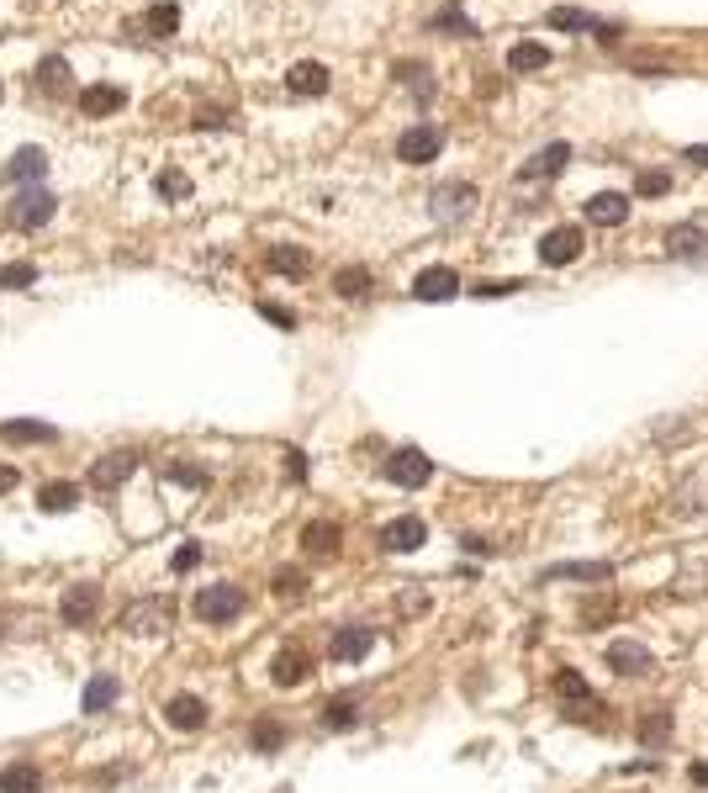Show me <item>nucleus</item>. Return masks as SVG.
Masks as SVG:
<instances>
[{
  "label": "nucleus",
  "instance_id": "423d86ee",
  "mask_svg": "<svg viewBox=\"0 0 708 793\" xmlns=\"http://www.w3.org/2000/svg\"><path fill=\"white\" fill-rule=\"evenodd\" d=\"M170 619H175V603L170 598H143V603H133L122 614V630L127 635H164V630H170Z\"/></svg>",
  "mask_w": 708,
  "mask_h": 793
},
{
  "label": "nucleus",
  "instance_id": "412c9836",
  "mask_svg": "<svg viewBox=\"0 0 708 793\" xmlns=\"http://www.w3.org/2000/svg\"><path fill=\"white\" fill-rule=\"evenodd\" d=\"M624 217H629V196L624 191H598L587 201V223L592 228H619Z\"/></svg>",
  "mask_w": 708,
  "mask_h": 793
},
{
  "label": "nucleus",
  "instance_id": "2eb2a0df",
  "mask_svg": "<svg viewBox=\"0 0 708 793\" xmlns=\"http://www.w3.org/2000/svg\"><path fill=\"white\" fill-rule=\"evenodd\" d=\"M455 291H460V275H455L450 265H428L418 281H413V297H418V302H450Z\"/></svg>",
  "mask_w": 708,
  "mask_h": 793
},
{
  "label": "nucleus",
  "instance_id": "4468645a",
  "mask_svg": "<svg viewBox=\"0 0 708 793\" xmlns=\"http://www.w3.org/2000/svg\"><path fill=\"white\" fill-rule=\"evenodd\" d=\"M423 540H428V524L413 519V513H407V519H391V524L381 529V545L391 550V556H413Z\"/></svg>",
  "mask_w": 708,
  "mask_h": 793
},
{
  "label": "nucleus",
  "instance_id": "58836bf2",
  "mask_svg": "<svg viewBox=\"0 0 708 793\" xmlns=\"http://www.w3.org/2000/svg\"><path fill=\"white\" fill-rule=\"evenodd\" d=\"M154 186H159L164 201H185V196H191V175H185V170H159Z\"/></svg>",
  "mask_w": 708,
  "mask_h": 793
},
{
  "label": "nucleus",
  "instance_id": "de8ad7c7",
  "mask_svg": "<svg viewBox=\"0 0 708 793\" xmlns=\"http://www.w3.org/2000/svg\"><path fill=\"white\" fill-rule=\"evenodd\" d=\"M259 318L275 323V328H296V312H291V307H281V302H259Z\"/></svg>",
  "mask_w": 708,
  "mask_h": 793
},
{
  "label": "nucleus",
  "instance_id": "79ce46f5",
  "mask_svg": "<svg viewBox=\"0 0 708 793\" xmlns=\"http://www.w3.org/2000/svg\"><path fill=\"white\" fill-rule=\"evenodd\" d=\"M666 191H672V175H666V170H640L635 196H666Z\"/></svg>",
  "mask_w": 708,
  "mask_h": 793
},
{
  "label": "nucleus",
  "instance_id": "0eeeda50",
  "mask_svg": "<svg viewBox=\"0 0 708 793\" xmlns=\"http://www.w3.org/2000/svg\"><path fill=\"white\" fill-rule=\"evenodd\" d=\"M476 207V186L471 180H450V186H439L428 196V212H434V223H460V217H471Z\"/></svg>",
  "mask_w": 708,
  "mask_h": 793
},
{
  "label": "nucleus",
  "instance_id": "8fccbe9b",
  "mask_svg": "<svg viewBox=\"0 0 708 793\" xmlns=\"http://www.w3.org/2000/svg\"><path fill=\"white\" fill-rule=\"evenodd\" d=\"M286 476H291V482H307V460L296 455V450H286Z\"/></svg>",
  "mask_w": 708,
  "mask_h": 793
},
{
  "label": "nucleus",
  "instance_id": "72a5a7b5",
  "mask_svg": "<svg viewBox=\"0 0 708 793\" xmlns=\"http://www.w3.org/2000/svg\"><path fill=\"white\" fill-rule=\"evenodd\" d=\"M333 291H339L344 302H354V297H370V270H365V265H344L339 275H333Z\"/></svg>",
  "mask_w": 708,
  "mask_h": 793
},
{
  "label": "nucleus",
  "instance_id": "2f4dec72",
  "mask_svg": "<svg viewBox=\"0 0 708 793\" xmlns=\"http://www.w3.org/2000/svg\"><path fill=\"white\" fill-rule=\"evenodd\" d=\"M323 725H328V730H354V725H360V698H349V693L328 698V709H323Z\"/></svg>",
  "mask_w": 708,
  "mask_h": 793
},
{
  "label": "nucleus",
  "instance_id": "a211bd4d",
  "mask_svg": "<svg viewBox=\"0 0 708 793\" xmlns=\"http://www.w3.org/2000/svg\"><path fill=\"white\" fill-rule=\"evenodd\" d=\"M339 540H344V534H339V524H333V519H312L302 529V550H307L312 561H333V556H339Z\"/></svg>",
  "mask_w": 708,
  "mask_h": 793
},
{
  "label": "nucleus",
  "instance_id": "5fc2aeb1",
  "mask_svg": "<svg viewBox=\"0 0 708 793\" xmlns=\"http://www.w3.org/2000/svg\"><path fill=\"white\" fill-rule=\"evenodd\" d=\"M635 69H640V75H666V64H656V59H645V53H640V59H635Z\"/></svg>",
  "mask_w": 708,
  "mask_h": 793
},
{
  "label": "nucleus",
  "instance_id": "4c0bfd02",
  "mask_svg": "<svg viewBox=\"0 0 708 793\" xmlns=\"http://www.w3.org/2000/svg\"><path fill=\"white\" fill-rule=\"evenodd\" d=\"M37 281V265L16 260V265H0V291H27Z\"/></svg>",
  "mask_w": 708,
  "mask_h": 793
},
{
  "label": "nucleus",
  "instance_id": "473e14b6",
  "mask_svg": "<svg viewBox=\"0 0 708 793\" xmlns=\"http://www.w3.org/2000/svg\"><path fill=\"white\" fill-rule=\"evenodd\" d=\"M550 64V48H539V43H513L508 48V69L513 75H534V69H545Z\"/></svg>",
  "mask_w": 708,
  "mask_h": 793
},
{
  "label": "nucleus",
  "instance_id": "5701e85b",
  "mask_svg": "<svg viewBox=\"0 0 708 793\" xmlns=\"http://www.w3.org/2000/svg\"><path fill=\"white\" fill-rule=\"evenodd\" d=\"M566 159H571V143H545L524 170H518V180H545V175H561L566 170Z\"/></svg>",
  "mask_w": 708,
  "mask_h": 793
},
{
  "label": "nucleus",
  "instance_id": "7ed1b4c3",
  "mask_svg": "<svg viewBox=\"0 0 708 793\" xmlns=\"http://www.w3.org/2000/svg\"><path fill=\"white\" fill-rule=\"evenodd\" d=\"M101 619V582H74L69 593L59 598V624L69 630H90Z\"/></svg>",
  "mask_w": 708,
  "mask_h": 793
},
{
  "label": "nucleus",
  "instance_id": "6ab92c4d",
  "mask_svg": "<svg viewBox=\"0 0 708 793\" xmlns=\"http://www.w3.org/2000/svg\"><path fill=\"white\" fill-rule=\"evenodd\" d=\"M48 164H53V159H48L43 149H32V143H27V149H16V154H11L6 180H11V186H37V180L48 175Z\"/></svg>",
  "mask_w": 708,
  "mask_h": 793
},
{
  "label": "nucleus",
  "instance_id": "cd10ccee",
  "mask_svg": "<svg viewBox=\"0 0 708 793\" xmlns=\"http://www.w3.org/2000/svg\"><path fill=\"white\" fill-rule=\"evenodd\" d=\"M117 693H122V682H117V677H90V682H85L80 709H85V714H106L111 704H117Z\"/></svg>",
  "mask_w": 708,
  "mask_h": 793
},
{
  "label": "nucleus",
  "instance_id": "37998d69",
  "mask_svg": "<svg viewBox=\"0 0 708 793\" xmlns=\"http://www.w3.org/2000/svg\"><path fill=\"white\" fill-rule=\"evenodd\" d=\"M164 482H175V487H207V471H201V466H180V460H175V466H164Z\"/></svg>",
  "mask_w": 708,
  "mask_h": 793
},
{
  "label": "nucleus",
  "instance_id": "aec40b11",
  "mask_svg": "<svg viewBox=\"0 0 708 793\" xmlns=\"http://www.w3.org/2000/svg\"><path fill=\"white\" fill-rule=\"evenodd\" d=\"M666 254H672V260H703V254H708V233L698 223L666 228Z\"/></svg>",
  "mask_w": 708,
  "mask_h": 793
},
{
  "label": "nucleus",
  "instance_id": "4d7b16f0",
  "mask_svg": "<svg viewBox=\"0 0 708 793\" xmlns=\"http://www.w3.org/2000/svg\"><path fill=\"white\" fill-rule=\"evenodd\" d=\"M687 778H693L698 788H708V762H693V767H687Z\"/></svg>",
  "mask_w": 708,
  "mask_h": 793
},
{
  "label": "nucleus",
  "instance_id": "c03bdc74",
  "mask_svg": "<svg viewBox=\"0 0 708 793\" xmlns=\"http://www.w3.org/2000/svg\"><path fill=\"white\" fill-rule=\"evenodd\" d=\"M397 75H402L407 85H413V96H418V101H428V96H434V80H428V69H423V64H402Z\"/></svg>",
  "mask_w": 708,
  "mask_h": 793
},
{
  "label": "nucleus",
  "instance_id": "c85d7f7f",
  "mask_svg": "<svg viewBox=\"0 0 708 793\" xmlns=\"http://www.w3.org/2000/svg\"><path fill=\"white\" fill-rule=\"evenodd\" d=\"M270 270L275 275H291V281H296V275H312V254L296 249V244H275L270 249Z\"/></svg>",
  "mask_w": 708,
  "mask_h": 793
},
{
  "label": "nucleus",
  "instance_id": "7c9ffc66",
  "mask_svg": "<svg viewBox=\"0 0 708 793\" xmlns=\"http://www.w3.org/2000/svg\"><path fill=\"white\" fill-rule=\"evenodd\" d=\"M43 788V772H37L32 762H11L6 772H0V793H37Z\"/></svg>",
  "mask_w": 708,
  "mask_h": 793
},
{
  "label": "nucleus",
  "instance_id": "f704fd0d",
  "mask_svg": "<svg viewBox=\"0 0 708 793\" xmlns=\"http://www.w3.org/2000/svg\"><path fill=\"white\" fill-rule=\"evenodd\" d=\"M545 22L561 27V32H587V27H598V22H592V11H582V6H555Z\"/></svg>",
  "mask_w": 708,
  "mask_h": 793
},
{
  "label": "nucleus",
  "instance_id": "e433bc0d",
  "mask_svg": "<svg viewBox=\"0 0 708 793\" xmlns=\"http://www.w3.org/2000/svg\"><path fill=\"white\" fill-rule=\"evenodd\" d=\"M249 741H254V751H281L286 746V725H275V719H254Z\"/></svg>",
  "mask_w": 708,
  "mask_h": 793
},
{
  "label": "nucleus",
  "instance_id": "f257e3e1",
  "mask_svg": "<svg viewBox=\"0 0 708 793\" xmlns=\"http://www.w3.org/2000/svg\"><path fill=\"white\" fill-rule=\"evenodd\" d=\"M550 688H555V698L566 704V719H582V725H608V719L598 714V709H603V698L587 688V677H582V672L561 667V672H555V682H550Z\"/></svg>",
  "mask_w": 708,
  "mask_h": 793
},
{
  "label": "nucleus",
  "instance_id": "f03ea898",
  "mask_svg": "<svg viewBox=\"0 0 708 793\" xmlns=\"http://www.w3.org/2000/svg\"><path fill=\"white\" fill-rule=\"evenodd\" d=\"M191 614H196L201 624H228V619H238V614H244V587H233V582H207V587L196 593Z\"/></svg>",
  "mask_w": 708,
  "mask_h": 793
},
{
  "label": "nucleus",
  "instance_id": "09e8293b",
  "mask_svg": "<svg viewBox=\"0 0 708 793\" xmlns=\"http://www.w3.org/2000/svg\"><path fill=\"white\" fill-rule=\"evenodd\" d=\"M524 286V281H481V286H471L476 297H513V291Z\"/></svg>",
  "mask_w": 708,
  "mask_h": 793
},
{
  "label": "nucleus",
  "instance_id": "3c124183",
  "mask_svg": "<svg viewBox=\"0 0 708 793\" xmlns=\"http://www.w3.org/2000/svg\"><path fill=\"white\" fill-rule=\"evenodd\" d=\"M465 550H471V556H492V540H481V534H465Z\"/></svg>",
  "mask_w": 708,
  "mask_h": 793
},
{
  "label": "nucleus",
  "instance_id": "603ef678",
  "mask_svg": "<svg viewBox=\"0 0 708 793\" xmlns=\"http://www.w3.org/2000/svg\"><path fill=\"white\" fill-rule=\"evenodd\" d=\"M228 122H233L228 112H201V117H196V127H228Z\"/></svg>",
  "mask_w": 708,
  "mask_h": 793
},
{
  "label": "nucleus",
  "instance_id": "ea45409f",
  "mask_svg": "<svg viewBox=\"0 0 708 793\" xmlns=\"http://www.w3.org/2000/svg\"><path fill=\"white\" fill-rule=\"evenodd\" d=\"M37 85L43 90H69V64L64 59H43L37 64Z\"/></svg>",
  "mask_w": 708,
  "mask_h": 793
},
{
  "label": "nucleus",
  "instance_id": "393cba45",
  "mask_svg": "<svg viewBox=\"0 0 708 793\" xmlns=\"http://www.w3.org/2000/svg\"><path fill=\"white\" fill-rule=\"evenodd\" d=\"M635 735H640L645 751H661L666 741H672V709H645L640 725H635Z\"/></svg>",
  "mask_w": 708,
  "mask_h": 793
},
{
  "label": "nucleus",
  "instance_id": "c756f323",
  "mask_svg": "<svg viewBox=\"0 0 708 793\" xmlns=\"http://www.w3.org/2000/svg\"><path fill=\"white\" fill-rule=\"evenodd\" d=\"M37 508H43V513H69V508H80V487H74V482H48L43 492H37Z\"/></svg>",
  "mask_w": 708,
  "mask_h": 793
},
{
  "label": "nucleus",
  "instance_id": "9b49d317",
  "mask_svg": "<svg viewBox=\"0 0 708 793\" xmlns=\"http://www.w3.org/2000/svg\"><path fill=\"white\" fill-rule=\"evenodd\" d=\"M138 471V450H111V455H101L96 466H90V487H101V492H117L127 476Z\"/></svg>",
  "mask_w": 708,
  "mask_h": 793
},
{
  "label": "nucleus",
  "instance_id": "dca6fc26",
  "mask_svg": "<svg viewBox=\"0 0 708 793\" xmlns=\"http://www.w3.org/2000/svg\"><path fill=\"white\" fill-rule=\"evenodd\" d=\"M619 614H624V603L613 593H592V598L576 603V624H582V630H608V624H619Z\"/></svg>",
  "mask_w": 708,
  "mask_h": 793
},
{
  "label": "nucleus",
  "instance_id": "f3484780",
  "mask_svg": "<svg viewBox=\"0 0 708 793\" xmlns=\"http://www.w3.org/2000/svg\"><path fill=\"white\" fill-rule=\"evenodd\" d=\"M270 677L281 682V688H302V682L312 677V656L302 651V645H286V651H275Z\"/></svg>",
  "mask_w": 708,
  "mask_h": 793
},
{
  "label": "nucleus",
  "instance_id": "9d476101",
  "mask_svg": "<svg viewBox=\"0 0 708 793\" xmlns=\"http://www.w3.org/2000/svg\"><path fill=\"white\" fill-rule=\"evenodd\" d=\"M582 249H587L582 228H576V223H566V228H550V233H545V244H539V260H545L550 270H561V265H571Z\"/></svg>",
  "mask_w": 708,
  "mask_h": 793
},
{
  "label": "nucleus",
  "instance_id": "20e7f679",
  "mask_svg": "<svg viewBox=\"0 0 708 793\" xmlns=\"http://www.w3.org/2000/svg\"><path fill=\"white\" fill-rule=\"evenodd\" d=\"M53 212H59V196L43 191V186H27V191H16V201L6 207V223L11 228H43Z\"/></svg>",
  "mask_w": 708,
  "mask_h": 793
},
{
  "label": "nucleus",
  "instance_id": "b1692460",
  "mask_svg": "<svg viewBox=\"0 0 708 793\" xmlns=\"http://www.w3.org/2000/svg\"><path fill=\"white\" fill-rule=\"evenodd\" d=\"M164 719H170L175 730H201L207 725V704H201L196 693H175L170 704H164Z\"/></svg>",
  "mask_w": 708,
  "mask_h": 793
},
{
  "label": "nucleus",
  "instance_id": "a878e982",
  "mask_svg": "<svg viewBox=\"0 0 708 793\" xmlns=\"http://www.w3.org/2000/svg\"><path fill=\"white\" fill-rule=\"evenodd\" d=\"M127 106V96L117 85H90V90H80V112L85 117H111V112H122Z\"/></svg>",
  "mask_w": 708,
  "mask_h": 793
},
{
  "label": "nucleus",
  "instance_id": "1a4fd4ad",
  "mask_svg": "<svg viewBox=\"0 0 708 793\" xmlns=\"http://www.w3.org/2000/svg\"><path fill=\"white\" fill-rule=\"evenodd\" d=\"M439 149H444V133H439V127H428V122L407 127V133L397 138V159L402 164H434Z\"/></svg>",
  "mask_w": 708,
  "mask_h": 793
},
{
  "label": "nucleus",
  "instance_id": "6e6d98bb",
  "mask_svg": "<svg viewBox=\"0 0 708 793\" xmlns=\"http://www.w3.org/2000/svg\"><path fill=\"white\" fill-rule=\"evenodd\" d=\"M687 159H693L698 170H708V143H693V149H687Z\"/></svg>",
  "mask_w": 708,
  "mask_h": 793
},
{
  "label": "nucleus",
  "instance_id": "39448f33",
  "mask_svg": "<svg viewBox=\"0 0 708 793\" xmlns=\"http://www.w3.org/2000/svg\"><path fill=\"white\" fill-rule=\"evenodd\" d=\"M386 482H397V487H407V492H418V487H428L434 482V460H428L423 450H397L386 460Z\"/></svg>",
  "mask_w": 708,
  "mask_h": 793
},
{
  "label": "nucleus",
  "instance_id": "bb28decb",
  "mask_svg": "<svg viewBox=\"0 0 708 793\" xmlns=\"http://www.w3.org/2000/svg\"><path fill=\"white\" fill-rule=\"evenodd\" d=\"M286 90H291V96H323V90H328V69L312 64V59H302V64L286 75Z\"/></svg>",
  "mask_w": 708,
  "mask_h": 793
},
{
  "label": "nucleus",
  "instance_id": "49530a36",
  "mask_svg": "<svg viewBox=\"0 0 708 793\" xmlns=\"http://www.w3.org/2000/svg\"><path fill=\"white\" fill-rule=\"evenodd\" d=\"M196 566H201V545H196V540L180 545L175 556H170V571H180V577H185V571H196Z\"/></svg>",
  "mask_w": 708,
  "mask_h": 793
},
{
  "label": "nucleus",
  "instance_id": "c9c22d12",
  "mask_svg": "<svg viewBox=\"0 0 708 793\" xmlns=\"http://www.w3.org/2000/svg\"><path fill=\"white\" fill-rule=\"evenodd\" d=\"M148 32H154V38H175L180 32V6L175 0H164V6L148 11Z\"/></svg>",
  "mask_w": 708,
  "mask_h": 793
},
{
  "label": "nucleus",
  "instance_id": "864d4df0",
  "mask_svg": "<svg viewBox=\"0 0 708 793\" xmlns=\"http://www.w3.org/2000/svg\"><path fill=\"white\" fill-rule=\"evenodd\" d=\"M16 482H22V476H16V466H0V492H16Z\"/></svg>",
  "mask_w": 708,
  "mask_h": 793
},
{
  "label": "nucleus",
  "instance_id": "a19ab883",
  "mask_svg": "<svg viewBox=\"0 0 708 793\" xmlns=\"http://www.w3.org/2000/svg\"><path fill=\"white\" fill-rule=\"evenodd\" d=\"M434 27H444V32H460V38H471V32H476V22H471V16H465L460 6H444V11L434 16Z\"/></svg>",
  "mask_w": 708,
  "mask_h": 793
},
{
  "label": "nucleus",
  "instance_id": "ddd939ff",
  "mask_svg": "<svg viewBox=\"0 0 708 793\" xmlns=\"http://www.w3.org/2000/svg\"><path fill=\"white\" fill-rule=\"evenodd\" d=\"M608 672H613V677H645V672H650V645H640V640H613V645H608Z\"/></svg>",
  "mask_w": 708,
  "mask_h": 793
},
{
  "label": "nucleus",
  "instance_id": "4be33fe9",
  "mask_svg": "<svg viewBox=\"0 0 708 793\" xmlns=\"http://www.w3.org/2000/svg\"><path fill=\"white\" fill-rule=\"evenodd\" d=\"M0 439H6V445H53L59 429H53V423H37V418H11V423H0Z\"/></svg>",
  "mask_w": 708,
  "mask_h": 793
},
{
  "label": "nucleus",
  "instance_id": "a18cd8bd",
  "mask_svg": "<svg viewBox=\"0 0 708 793\" xmlns=\"http://www.w3.org/2000/svg\"><path fill=\"white\" fill-rule=\"evenodd\" d=\"M275 593H281V598H302L307 593V577H302V571H291V566L275 571Z\"/></svg>",
  "mask_w": 708,
  "mask_h": 793
},
{
  "label": "nucleus",
  "instance_id": "6e6552de",
  "mask_svg": "<svg viewBox=\"0 0 708 793\" xmlns=\"http://www.w3.org/2000/svg\"><path fill=\"white\" fill-rule=\"evenodd\" d=\"M370 645H376V630H370V624H339L333 640H328V656L339 661V667H354V661L370 656Z\"/></svg>",
  "mask_w": 708,
  "mask_h": 793
},
{
  "label": "nucleus",
  "instance_id": "f8f14e48",
  "mask_svg": "<svg viewBox=\"0 0 708 793\" xmlns=\"http://www.w3.org/2000/svg\"><path fill=\"white\" fill-rule=\"evenodd\" d=\"M613 571H619L613 561H555V566L539 571V582H545V587L550 582H608Z\"/></svg>",
  "mask_w": 708,
  "mask_h": 793
}]
</instances>
